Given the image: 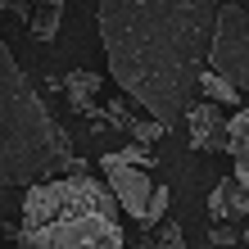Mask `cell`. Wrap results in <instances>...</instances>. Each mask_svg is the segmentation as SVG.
<instances>
[{
	"instance_id": "obj_1",
	"label": "cell",
	"mask_w": 249,
	"mask_h": 249,
	"mask_svg": "<svg viewBox=\"0 0 249 249\" xmlns=\"http://www.w3.org/2000/svg\"><path fill=\"white\" fill-rule=\"evenodd\" d=\"M100 46L109 77L154 123L195 105L213 27V0H100Z\"/></svg>"
},
{
	"instance_id": "obj_2",
	"label": "cell",
	"mask_w": 249,
	"mask_h": 249,
	"mask_svg": "<svg viewBox=\"0 0 249 249\" xmlns=\"http://www.w3.org/2000/svg\"><path fill=\"white\" fill-rule=\"evenodd\" d=\"M18 245L23 249H127V236L109 186L86 172H72V177H46L27 186Z\"/></svg>"
},
{
	"instance_id": "obj_3",
	"label": "cell",
	"mask_w": 249,
	"mask_h": 249,
	"mask_svg": "<svg viewBox=\"0 0 249 249\" xmlns=\"http://www.w3.org/2000/svg\"><path fill=\"white\" fill-rule=\"evenodd\" d=\"M72 145L0 41V186H32L64 168Z\"/></svg>"
},
{
	"instance_id": "obj_4",
	"label": "cell",
	"mask_w": 249,
	"mask_h": 249,
	"mask_svg": "<svg viewBox=\"0 0 249 249\" xmlns=\"http://www.w3.org/2000/svg\"><path fill=\"white\" fill-rule=\"evenodd\" d=\"M204 68L227 77L236 91H249V9L236 0H217L213 27H209V50Z\"/></svg>"
},
{
	"instance_id": "obj_5",
	"label": "cell",
	"mask_w": 249,
	"mask_h": 249,
	"mask_svg": "<svg viewBox=\"0 0 249 249\" xmlns=\"http://www.w3.org/2000/svg\"><path fill=\"white\" fill-rule=\"evenodd\" d=\"M105 186H109L113 204H118V213H127V217H141L145 213V199H150V190H154L150 172L131 168V163H109L105 168Z\"/></svg>"
},
{
	"instance_id": "obj_6",
	"label": "cell",
	"mask_w": 249,
	"mask_h": 249,
	"mask_svg": "<svg viewBox=\"0 0 249 249\" xmlns=\"http://www.w3.org/2000/svg\"><path fill=\"white\" fill-rule=\"evenodd\" d=\"M186 127H190V145L195 150H222L227 145V118H222V105H190L186 113Z\"/></svg>"
},
{
	"instance_id": "obj_7",
	"label": "cell",
	"mask_w": 249,
	"mask_h": 249,
	"mask_svg": "<svg viewBox=\"0 0 249 249\" xmlns=\"http://www.w3.org/2000/svg\"><path fill=\"white\" fill-rule=\"evenodd\" d=\"M209 217H213V222H236V217L245 222V217H249V181L236 177V172L222 177L209 190Z\"/></svg>"
},
{
	"instance_id": "obj_8",
	"label": "cell",
	"mask_w": 249,
	"mask_h": 249,
	"mask_svg": "<svg viewBox=\"0 0 249 249\" xmlns=\"http://www.w3.org/2000/svg\"><path fill=\"white\" fill-rule=\"evenodd\" d=\"M222 150L236 159V177L249 181V105H240L227 118V145H222Z\"/></svg>"
},
{
	"instance_id": "obj_9",
	"label": "cell",
	"mask_w": 249,
	"mask_h": 249,
	"mask_svg": "<svg viewBox=\"0 0 249 249\" xmlns=\"http://www.w3.org/2000/svg\"><path fill=\"white\" fill-rule=\"evenodd\" d=\"M64 91H68V105L77 109V113H91L95 95H100V72H91V68H72L68 77H64Z\"/></svg>"
},
{
	"instance_id": "obj_10",
	"label": "cell",
	"mask_w": 249,
	"mask_h": 249,
	"mask_svg": "<svg viewBox=\"0 0 249 249\" xmlns=\"http://www.w3.org/2000/svg\"><path fill=\"white\" fill-rule=\"evenodd\" d=\"M195 91H199L204 100H209V105H222V109H227V105H231V109L240 105V91H236V86H231L227 77H217V72H209V68L199 72V86H195Z\"/></svg>"
},
{
	"instance_id": "obj_11",
	"label": "cell",
	"mask_w": 249,
	"mask_h": 249,
	"mask_svg": "<svg viewBox=\"0 0 249 249\" xmlns=\"http://www.w3.org/2000/svg\"><path fill=\"white\" fill-rule=\"evenodd\" d=\"M109 113H113V123H118L123 131H131L141 145H154L159 136H163V123H154V118H127V109H123V105H113Z\"/></svg>"
},
{
	"instance_id": "obj_12",
	"label": "cell",
	"mask_w": 249,
	"mask_h": 249,
	"mask_svg": "<svg viewBox=\"0 0 249 249\" xmlns=\"http://www.w3.org/2000/svg\"><path fill=\"white\" fill-rule=\"evenodd\" d=\"M168 204H172V190H168V186H154L150 199H145V213L136 217V222H141V227H159V222L168 217Z\"/></svg>"
},
{
	"instance_id": "obj_13",
	"label": "cell",
	"mask_w": 249,
	"mask_h": 249,
	"mask_svg": "<svg viewBox=\"0 0 249 249\" xmlns=\"http://www.w3.org/2000/svg\"><path fill=\"white\" fill-rule=\"evenodd\" d=\"M109 163H131V168H145V172H150L154 168V154H150V145H127V150H118V154H105V159H100V168H109Z\"/></svg>"
},
{
	"instance_id": "obj_14",
	"label": "cell",
	"mask_w": 249,
	"mask_h": 249,
	"mask_svg": "<svg viewBox=\"0 0 249 249\" xmlns=\"http://www.w3.org/2000/svg\"><path fill=\"white\" fill-rule=\"evenodd\" d=\"M59 14H64V9H54V5H41V9L32 14V32H36L41 41H54V32H59Z\"/></svg>"
},
{
	"instance_id": "obj_15",
	"label": "cell",
	"mask_w": 249,
	"mask_h": 249,
	"mask_svg": "<svg viewBox=\"0 0 249 249\" xmlns=\"http://www.w3.org/2000/svg\"><path fill=\"white\" fill-rule=\"evenodd\" d=\"M154 236H159V245H163V249H181V245H186L181 227H177V222H168V217H163V222L154 227Z\"/></svg>"
},
{
	"instance_id": "obj_16",
	"label": "cell",
	"mask_w": 249,
	"mask_h": 249,
	"mask_svg": "<svg viewBox=\"0 0 249 249\" xmlns=\"http://www.w3.org/2000/svg\"><path fill=\"white\" fill-rule=\"evenodd\" d=\"M209 240H213V245H236V231H231L227 222H213V227H209Z\"/></svg>"
},
{
	"instance_id": "obj_17",
	"label": "cell",
	"mask_w": 249,
	"mask_h": 249,
	"mask_svg": "<svg viewBox=\"0 0 249 249\" xmlns=\"http://www.w3.org/2000/svg\"><path fill=\"white\" fill-rule=\"evenodd\" d=\"M36 5H54V9H64V0H36Z\"/></svg>"
},
{
	"instance_id": "obj_18",
	"label": "cell",
	"mask_w": 249,
	"mask_h": 249,
	"mask_svg": "<svg viewBox=\"0 0 249 249\" xmlns=\"http://www.w3.org/2000/svg\"><path fill=\"white\" fill-rule=\"evenodd\" d=\"M136 249H154V245H150V240H145V245H136Z\"/></svg>"
},
{
	"instance_id": "obj_19",
	"label": "cell",
	"mask_w": 249,
	"mask_h": 249,
	"mask_svg": "<svg viewBox=\"0 0 249 249\" xmlns=\"http://www.w3.org/2000/svg\"><path fill=\"white\" fill-rule=\"evenodd\" d=\"M213 5H217V0H213Z\"/></svg>"
},
{
	"instance_id": "obj_20",
	"label": "cell",
	"mask_w": 249,
	"mask_h": 249,
	"mask_svg": "<svg viewBox=\"0 0 249 249\" xmlns=\"http://www.w3.org/2000/svg\"><path fill=\"white\" fill-rule=\"evenodd\" d=\"M245 249H249V245H245Z\"/></svg>"
}]
</instances>
